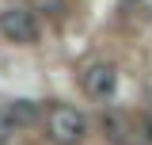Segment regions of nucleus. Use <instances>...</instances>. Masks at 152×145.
I'll use <instances>...</instances> for the list:
<instances>
[{
    "label": "nucleus",
    "instance_id": "obj_1",
    "mask_svg": "<svg viewBox=\"0 0 152 145\" xmlns=\"http://www.w3.org/2000/svg\"><path fill=\"white\" fill-rule=\"evenodd\" d=\"M46 134H50L53 145H80L84 134H88V122H84V115L76 107L57 103V107H50V115H46Z\"/></svg>",
    "mask_w": 152,
    "mask_h": 145
},
{
    "label": "nucleus",
    "instance_id": "obj_2",
    "mask_svg": "<svg viewBox=\"0 0 152 145\" xmlns=\"http://www.w3.org/2000/svg\"><path fill=\"white\" fill-rule=\"evenodd\" d=\"M0 35L8 42H19V46H31L38 42V19L31 8H8L0 12Z\"/></svg>",
    "mask_w": 152,
    "mask_h": 145
},
{
    "label": "nucleus",
    "instance_id": "obj_3",
    "mask_svg": "<svg viewBox=\"0 0 152 145\" xmlns=\"http://www.w3.org/2000/svg\"><path fill=\"white\" fill-rule=\"evenodd\" d=\"M80 88L88 92L91 99H110L114 88H118V69H114L110 61H91V65H84V72H80Z\"/></svg>",
    "mask_w": 152,
    "mask_h": 145
},
{
    "label": "nucleus",
    "instance_id": "obj_4",
    "mask_svg": "<svg viewBox=\"0 0 152 145\" xmlns=\"http://www.w3.org/2000/svg\"><path fill=\"white\" fill-rule=\"evenodd\" d=\"M8 118H12V126L15 130H27L38 122V103H31V99H15V103H8V111H4Z\"/></svg>",
    "mask_w": 152,
    "mask_h": 145
},
{
    "label": "nucleus",
    "instance_id": "obj_5",
    "mask_svg": "<svg viewBox=\"0 0 152 145\" xmlns=\"http://www.w3.org/2000/svg\"><path fill=\"white\" fill-rule=\"evenodd\" d=\"M38 12H46V16H61L65 12V0H34Z\"/></svg>",
    "mask_w": 152,
    "mask_h": 145
},
{
    "label": "nucleus",
    "instance_id": "obj_6",
    "mask_svg": "<svg viewBox=\"0 0 152 145\" xmlns=\"http://www.w3.org/2000/svg\"><path fill=\"white\" fill-rule=\"evenodd\" d=\"M12 118H8V115H0V145H8V138H12Z\"/></svg>",
    "mask_w": 152,
    "mask_h": 145
},
{
    "label": "nucleus",
    "instance_id": "obj_7",
    "mask_svg": "<svg viewBox=\"0 0 152 145\" xmlns=\"http://www.w3.org/2000/svg\"><path fill=\"white\" fill-rule=\"evenodd\" d=\"M148 141H152V118H148Z\"/></svg>",
    "mask_w": 152,
    "mask_h": 145
}]
</instances>
